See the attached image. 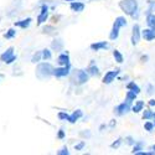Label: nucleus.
Wrapping results in <instances>:
<instances>
[{
  "label": "nucleus",
  "instance_id": "bb28decb",
  "mask_svg": "<svg viewBox=\"0 0 155 155\" xmlns=\"http://www.w3.org/2000/svg\"><path fill=\"white\" fill-rule=\"evenodd\" d=\"M41 52H42V61H48L52 58V54H51V51L48 48H44Z\"/></svg>",
  "mask_w": 155,
  "mask_h": 155
},
{
  "label": "nucleus",
  "instance_id": "ddd939ff",
  "mask_svg": "<svg viewBox=\"0 0 155 155\" xmlns=\"http://www.w3.org/2000/svg\"><path fill=\"white\" fill-rule=\"evenodd\" d=\"M31 21H32V19H31V18H28V19H22V20L15 21V22H14V26H15V28H19V29H22V30H25V29H28V28L30 26Z\"/></svg>",
  "mask_w": 155,
  "mask_h": 155
},
{
  "label": "nucleus",
  "instance_id": "c9c22d12",
  "mask_svg": "<svg viewBox=\"0 0 155 155\" xmlns=\"http://www.w3.org/2000/svg\"><path fill=\"white\" fill-rule=\"evenodd\" d=\"M64 137H66V133H64V130H63V129H60L58 133H57V138L58 139H63Z\"/></svg>",
  "mask_w": 155,
  "mask_h": 155
},
{
  "label": "nucleus",
  "instance_id": "72a5a7b5",
  "mask_svg": "<svg viewBox=\"0 0 155 155\" xmlns=\"http://www.w3.org/2000/svg\"><path fill=\"white\" fill-rule=\"evenodd\" d=\"M57 154H58V155H68V154H70L68 148H67V147H63L62 149H60V150L57 151Z\"/></svg>",
  "mask_w": 155,
  "mask_h": 155
},
{
  "label": "nucleus",
  "instance_id": "f3484780",
  "mask_svg": "<svg viewBox=\"0 0 155 155\" xmlns=\"http://www.w3.org/2000/svg\"><path fill=\"white\" fill-rule=\"evenodd\" d=\"M127 24H128L127 22V19L124 16H118V18H115V20L113 22V26L118 28V29H122V28L127 26Z\"/></svg>",
  "mask_w": 155,
  "mask_h": 155
},
{
  "label": "nucleus",
  "instance_id": "a211bd4d",
  "mask_svg": "<svg viewBox=\"0 0 155 155\" xmlns=\"http://www.w3.org/2000/svg\"><path fill=\"white\" fill-rule=\"evenodd\" d=\"M86 71L89 73V76H98V74H99V68L96 66V63H94L93 61L89 63V66L87 67Z\"/></svg>",
  "mask_w": 155,
  "mask_h": 155
},
{
  "label": "nucleus",
  "instance_id": "aec40b11",
  "mask_svg": "<svg viewBox=\"0 0 155 155\" xmlns=\"http://www.w3.org/2000/svg\"><path fill=\"white\" fill-rule=\"evenodd\" d=\"M143 119H144V120L155 119V112L151 110V109H145V110H143Z\"/></svg>",
  "mask_w": 155,
  "mask_h": 155
},
{
  "label": "nucleus",
  "instance_id": "5701e85b",
  "mask_svg": "<svg viewBox=\"0 0 155 155\" xmlns=\"http://www.w3.org/2000/svg\"><path fill=\"white\" fill-rule=\"evenodd\" d=\"M147 25H148V28L155 29V14H153V12L147 15Z\"/></svg>",
  "mask_w": 155,
  "mask_h": 155
},
{
  "label": "nucleus",
  "instance_id": "20e7f679",
  "mask_svg": "<svg viewBox=\"0 0 155 155\" xmlns=\"http://www.w3.org/2000/svg\"><path fill=\"white\" fill-rule=\"evenodd\" d=\"M18 60V56L15 55L14 52V47H9L6 48L4 52L0 55V61H2L3 63H6V64H11L12 62H15Z\"/></svg>",
  "mask_w": 155,
  "mask_h": 155
},
{
  "label": "nucleus",
  "instance_id": "6e6552de",
  "mask_svg": "<svg viewBox=\"0 0 155 155\" xmlns=\"http://www.w3.org/2000/svg\"><path fill=\"white\" fill-rule=\"evenodd\" d=\"M48 15H50V11H48V6L47 5H42L41 6V11H40V14L37 15V19H36V24L40 26V25L45 24L48 19Z\"/></svg>",
  "mask_w": 155,
  "mask_h": 155
},
{
  "label": "nucleus",
  "instance_id": "a19ab883",
  "mask_svg": "<svg viewBox=\"0 0 155 155\" xmlns=\"http://www.w3.org/2000/svg\"><path fill=\"white\" fill-rule=\"evenodd\" d=\"M115 124H117V122H115V120H114V119H113V120H112V122H110V124H109V127H114V125H115Z\"/></svg>",
  "mask_w": 155,
  "mask_h": 155
},
{
  "label": "nucleus",
  "instance_id": "6ab92c4d",
  "mask_svg": "<svg viewBox=\"0 0 155 155\" xmlns=\"http://www.w3.org/2000/svg\"><path fill=\"white\" fill-rule=\"evenodd\" d=\"M144 106H145V103L143 101H135V103L132 106V112L133 113H139L144 109Z\"/></svg>",
  "mask_w": 155,
  "mask_h": 155
},
{
  "label": "nucleus",
  "instance_id": "79ce46f5",
  "mask_svg": "<svg viewBox=\"0 0 155 155\" xmlns=\"http://www.w3.org/2000/svg\"><path fill=\"white\" fill-rule=\"evenodd\" d=\"M151 149H153V151H155V145H153V148H151Z\"/></svg>",
  "mask_w": 155,
  "mask_h": 155
},
{
  "label": "nucleus",
  "instance_id": "393cba45",
  "mask_svg": "<svg viewBox=\"0 0 155 155\" xmlns=\"http://www.w3.org/2000/svg\"><path fill=\"white\" fill-rule=\"evenodd\" d=\"M137 96H138V94H137L135 92L130 91V89H128V92H127V94H125V101H128V102L133 103V102H135Z\"/></svg>",
  "mask_w": 155,
  "mask_h": 155
},
{
  "label": "nucleus",
  "instance_id": "9d476101",
  "mask_svg": "<svg viewBox=\"0 0 155 155\" xmlns=\"http://www.w3.org/2000/svg\"><path fill=\"white\" fill-rule=\"evenodd\" d=\"M141 37H143L145 41H153V40H155V29L148 28V29L141 30Z\"/></svg>",
  "mask_w": 155,
  "mask_h": 155
},
{
  "label": "nucleus",
  "instance_id": "4be33fe9",
  "mask_svg": "<svg viewBox=\"0 0 155 155\" xmlns=\"http://www.w3.org/2000/svg\"><path fill=\"white\" fill-rule=\"evenodd\" d=\"M119 30H120V29L113 26L112 30H110V32H109V40H112V41L117 40V38L119 37Z\"/></svg>",
  "mask_w": 155,
  "mask_h": 155
},
{
  "label": "nucleus",
  "instance_id": "f257e3e1",
  "mask_svg": "<svg viewBox=\"0 0 155 155\" xmlns=\"http://www.w3.org/2000/svg\"><path fill=\"white\" fill-rule=\"evenodd\" d=\"M54 66L48 62H38L36 66V77L38 80H46L50 78L51 76H54Z\"/></svg>",
  "mask_w": 155,
  "mask_h": 155
},
{
  "label": "nucleus",
  "instance_id": "dca6fc26",
  "mask_svg": "<svg viewBox=\"0 0 155 155\" xmlns=\"http://www.w3.org/2000/svg\"><path fill=\"white\" fill-rule=\"evenodd\" d=\"M63 41L61 40V38H55V40L51 42V48H52L54 51H62L63 50Z\"/></svg>",
  "mask_w": 155,
  "mask_h": 155
},
{
  "label": "nucleus",
  "instance_id": "a878e982",
  "mask_svg": "<svg viewBox=\"0 0 155 155\" xmlns=\"http://www.w3.org/2000/svg\"><path fill=\"white\" fill-rule=\"evenodd\" d=\"M16 36V30L15 29H9L5 34H4V37L6 40H11V38H14Z\"/></svg>",
  "mask_w": 155,
  "mask_h": 155
},
{
  "label": "nucleus",
  "instance_id": "cd10ccee",
  "mask_svg": "<svg viewBox=\"0 0 155 155\" xmlns=\"http://www.w3.org/2000/svg\"><path fill=\"white\" fill-rule=\"evenodd\" d=\"M42 60V52H41V51H37V52L32 56V58H31V61L34 62V63H38V62H40Z\"/></svg>",
  "mask_w": 155,
  "mask_h": 155
},
{
  "label": "nucleus",
  "instance_id": "58836bf2",
  "mask_svg": "<svg viewBox=\"0 0 155 155\" xmlns=\"http://www.w3.org/2000/svg\"><path fill=\"white\" fill-rule=\"evenodd\" d=\"M148 104H149L150 107H155V99H150V101L148 102Z\"/></svg>",
  "mask_w": 155,
  "mask_h": 155
},
{
  "label": "nucleus",
  "instance_id": "4c0bfd02",
  "mask_svg": "<svg viewBox=\"0 0 155 155\" xmlns=\"http://www.w3.org/2000/svg\"><path fill=\"white\" fill-rule=\"evenodd\" d=\"M154 92V87H153V84H149L148 86V94H151Z\"/></svg>",
  "mask_w": 155,
  "mask_h": 155
},
{
  "label": "nucleus",
  "instance_id": "0eeeda50",
  "mask_svg": "<svg viewBox=\"0 0 155 155\" xmlns=\"http://www.w3.org/2000/svg\"><path fill=\"white\" fill-rule=\"evenodd\" d=\"M140 38H141V30H140V26L138 24H134L133 25V28H132V37H130V40H132V45L133 46H137L140 41Z\"/></svg>",
  "mask_w": 155,
  "mask_h": 155
},
{
  "label": "nucleus",
  "instance_id": "c85d7f7f",
  "mask_svg": "<svg viewBox=\"0 0 155 155\" xmlns=\"http://www.w3.org/2000/svg\"><path fill=\"white\" fill-rule=\"evenodd\" d=\"M154 128H155L154 122H151V120L145 122V124H144V129H145L147 132H153V130H154Z\"/></svg>",
  "mask_w": 155,
  "mask_h": 155
},
{
  "label": "nucleus",
  "instance_id": "e433bc0d",
  "mask_svg": "<svg viewBox=\"0 0 155 155\" xmlns=\"http://www.w3.org/2000/svg\"><path fill=\"white\" fill-rule=\"evenodd\" d=\"M80 135L83 137V138H89V137H91V133H89V132H81Z\"/></svg>",
  "mask_w": 155,
  "mask_h": 155
},
{
  "label": "nucleus",
  "instance_id": "f03ea898",
  "mask_svg": "<svg viewBox=\"0 0 155 155\" xmlns=\"http://www.w3.org/2000/svg\"><path fill=\"white\" fill-rule=\"evenodd\" d=\"M119 8L125 12V15L132 19H138V2L137 0H122L119 2Z\"/></svg>",
  "mask_w": 155,
  "mask_h": 155
},
{
  "label": "nucleus",
  "instance_id": "473e14b6",
  "mask_svg": "<svg viewBox=\"0 0 155 155\" xmlns=\"http://www.w3.org/2000/svg\"><path fill=\"white\" fill-rule=\"evenodd\" d=\"M84 147H86V141H84V140H81L78 144H76V145H74V149H76L77 151H80V150H82Z\"/></svg>",
  "mask_w": 155,
  "mask_h": 155
},
{
  "label": "nucleus",
  "instance_id": "9b49d317",
  "mask_svg": "<svg viewBox=\"0 0 155 155\" xmlns=\"http://www.w3.org/2000/svg\"><path fill=\"white\" fill-rule=\"evenodd\" d=\"M89 47H91L92 51H102V50H107L109 47V44H108V41H97V42L92 44Z\"/></svg>",
  "mask_w": 155,
  "mask_h": 155
},
{
  "label": "nucleus",
  "instance_id": "2eb2a0df",
  "mask_svg": "<svg viewBox=\"0 0 155 155\" xmlns=\"http://www.w3.org/2000/svg\"><path fill=\"white\" fill-rule=\"evenodd\" d=\"M82 115H83L82 110H81V109H77V110L72 112V113L68 115V119H67V122H68V123H71V124H74L77 120H78V119L82 117Z\"/></svg>",
  "mask_w": 155,
  "mask_h": 155
},
{
  "label": "nucleus",
  "instance_id": "2f4dec72",
  "mask_svg": "<svg viewBox=\"0 0 155 155\" xmlns=\"http://www.w3.org/2000/svg\"><path fill=\"white\" fill-rule=\"evenodd\" d=\"M68 113L67 112H58V114H57V117H58V119L60 120H67L68 119Z\"/></svg>",
  "mask_w": 155,
  "mask_h": 155
},
{
  "label": "nucleus",
  "instance_id": "a18cd8bd",
  "mask_svg": "<svg viewBox=\"0 0 155 155\" xmlns=\"http://www.w3.org/2000/svg\"><path fill=\"white\" fill-rule=\"evenodd\" d=\"M71 2H73V0H71Z\"/></svg>",
  "mask_w": 155,
  "mask_h": 155
},
{
  "label": "nucleus",
  "instance_id": "c03bdc74",
  "mask_svg": "<svg viewBox=\"0 0 155 155\" xmlns=\"http://www.w3.org/2000/svg\"><path fill=\"white\" fill-rule=\"evenodd\" d=\"M154 11H155V8H154Z\"/></svg>",
  "mask_w": 155,
  "mask_h": 155
},
{
  "label": "nucleus",
  "instance_id": "39448f33",
  "mask_svg": "<svg viewBox=\"0 0 155 155\" xmlns=\"http://www.w3.org/2000/svg\"><path fill=\"white\" fill-rule=\"evenodd\" d=\"M132 104H133V103L128 102V101H124V102L120 103V104H118L117 107H115L113 112H114L115 115L122 117V115H124V114H127V113H129L132 110Z\"/></svg>",
  "mask_w": 155,
  "mask_h": 155
},
{
  "label": "nucleus",
  "instance_id": "37998d69",
  "mask_svg": "<svg viewBox=\"0 0 155 155\" xmlns=\"http://www.w3.org/2000/svg\"><path fill=\"white\" fill-rule=\"evenodd\" d=\"M154 125H155V119H154Z\"/></svg>",
  "mask_w": 155,
  "mask_h": 155
},
{
  "label": "nucleus",
  "instance_id": "f8f14e48",
  "mask_svg": "<svg viewBox=\"0 0 155 155\" xmlns=\"http://www.w3.org/2000/svg\"><path fill=\"white\" fill-rule=\"evenodd\" d=\"M57 63L60 66H67V64H71V61H70V55L67 52H62L58 55L57 57Z\"/></svg>",
  "mask_w": 155,
  "mask_h": 155
},
{
  "label": "nucleus",
  "instance_id": "7ed1b4c3",
  "mask_svg": "<svg viewBox=\"0 0 155 155\" xmlns=\"http://www.w3.org/2000/svg\"><path fill=\"white\" fill-rule=\"evenodd\" d=\"M70 78H71V82L73 84L82 86L88 81L89 73L84 70H72L71 73H70Z\"/></svg>",
  "mask_w": 155,
  "mask_h": 155
},
{
  "label": "nucleus",
  "instance_id": "ea45409f",
  "mask_svg": "<svg viewBox=\"0 0 155 155\" xmlns=\"http://www.w3.org/2000/svg\"><path fill=\"white\" fill-rule=\"evenodd\" d=\"M148 58H149V57L145 55V56H141V58H140V60H141V62H147V61H148Z\"/></svg>",
  "mask_w": 155,
  "mask_h": 155
},
{
  "label": "nucleus",
  "instance_id": "4468645a",
  "mask_svg": "<svg viewBox=\"0 0 155 155\" xmlns=\"http://www.w3.org/2000/svg\"><path fill=\"white\" fill-rule=\"evenodd\" d=\"M70 8L74 12H82L84 10L86 5L82 2H76V0H73V2H71V4H70Z\"/></svg>",
  "mask_w": 155,
  "mask_h": 155
},
{
  "label": "nucleus",
  "instance_id": "b1692460",
  "mask_svg": "<svg viewBox=\"0 0 155 155\" xmlns=\"http://www.w3.org/2000/svg\"><path fill=\"white\" fill-rule=\"evenodd\" d=\"M113 57H114L115 62H118V63H123V61H124V57L120 54L119 50H113Z\"/></svg>",
  "mask_w": 155,
  "mask_h": 155
},
{
  "label": "nucleus",
  "instance_id": "c756f323",
  "mask_svg": "<svg viewBox=\"0 0 155 155\" xmlns=\"http://www.w3.org/2000/svg\"><path fill=\"white\" fill-rule=\"evenodd\" d=\"M133 147H134V148H133V150H132V154H137L138 151L143 150V143H141V141H140V143H138V141H137V143H135Z\"/></svg>",
  "mask_w": 155,
  "mask_h": 155
},
{
  "label": "nucleus",
  "instance_id": "7c9ffc66",
  "mask_svg": "<svg viewBox=\"0 0 155 155\" xmlns=\"http://www.w3.org/2000/svg\"><path fill=\"white\" fill-rule=\"evenodd\" d=\"M122 143H123V139H122V138H118L117 140L113 141V143L110 144V148H112V149H118Z\"/></svg>",
  "mask_w": 155,
  "mask_h": 155
},
{
  "label": "nucleus",
  "instance_id": "412c9836",
  "mask_svg": "<svg viewBox=\"0 0 155 155\" xmlns=\"http://www.w3.org/2000/svg\"><path fill=\"white\" fill-rule=\"evenodd\" d=\"M127 89H130V91H133V92H135L137 94H139L140 93V87L134 82V81H130L128 84H127Z\"/></svg>",
  "mask_w": 155,
  "mask_h": 155
},
{
  "label": "nucleus",
  "instance_id": "423d86ee",
  "mask_svg": "<svg viewBox=\"0 0 155 155\" xmlns=\"http://www.w3.org/2000/svg\"><path fill=\"white\" fill-rule=\"evenodd\" d=\"M70 73H71V64L54 68V77H56V78H62V77L70 76Z\"/></svg>",
  "mask_w": 155,
  "mask_h": 155
},
{
  "label": "nucleus",
  "instance_id": "f704fd0d",
  "mask_svg": "<svg viewBox=\"0 0 155 155\" xmlns=\"http://www.w3.org/2000/svg\"><path fill=\"white\" fill-rule=\"evenodd\" d=\"M125 143H127L128 145H134V144L137 143V140H134L132 137H127V138H125Z\"/></svg>",
  "mask_w": 155,
  "mask_h": 155
},
{
  "label": "nucleus",
  "instance_id": "1a4fd4ad",
  "mask_svg": "<svg viewBox=\"0 0 155 155\" xmlns=\"http://www.w3.org/2000/svg\"><path fill=\"white\" fill-rule=\"evenodd\" d=\"M119 72H120L119 68H115V70H113V71H108V72H106V74L103 76L102 82L104 83V84H110V83L115 80V77L119 74Z\"/></svg>",
  "mask_w": 155,
  "mask_h": 155
}]
</instances>
